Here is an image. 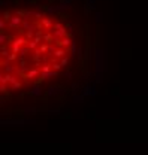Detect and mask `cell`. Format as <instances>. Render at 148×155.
Wrapping results in <instances>:
<instances>
[{"label": "cell", "mask_w": 148, "mask_h": 155, "mask_svg": "<svg viewBox=\"0 0 148 155\" xmlns=\"http://www.w3.org/2000/svg\"><path fill=\"white\" fill-rule=\"evenodd\" d=\"M73 49L70 27L41 8L6 9L0 21L2 94L12 96L51 82L72 63Z\"/></svg>", "instance_id": "cell-1"}]
</instances>
